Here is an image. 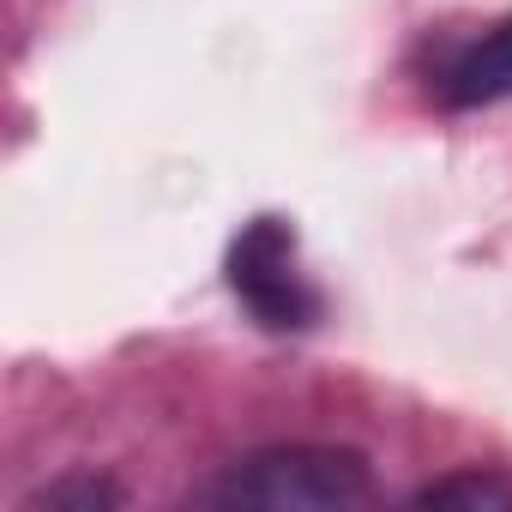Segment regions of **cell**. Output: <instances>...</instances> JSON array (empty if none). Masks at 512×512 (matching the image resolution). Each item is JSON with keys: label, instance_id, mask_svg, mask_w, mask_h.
I'll list each match as a JSON object with an SVG mask.
<instances>
[{"label": "cell", "instance_id": "obj_1", "mask_svg": "<svg viewBox=\"0 0 512 512\" xmlns=\"http://www.w3.org/2000/svg\"><path fill=\"white\" fill-rule=\"evenodd\" d=\"M374 488L368 458L350 446H266L229 464L223 482L205 488L211 506H260V512H338L362 506Z\"/></svg>", "mask_w": 512, "mask_h": 512}, {"label": "cell", "instance_id": "obj_4", "mask_svg": "<svg viewBox=\"0 0 512 512\" xmlns=\"http://www.w3.org/2000/svg\"><path fill=\"white\" fill-rule=\"evenodd\" d=\"M422 506H446V512H506L512 506V482L488 476V470H458V476H440L416 494Z\"/></svg>", "mask_w": 512, "mask_h": 512}, {"label": "cell", "instance_id": "obj_2", "mask_svg": "<svg viewBox=\"0 0 512 512\" xmlns=\"http://www.w3.org/2000/svg\"><path fill=\"white\" fill-rule=\"evenodd\" d=\"M229 284L253 308V320L272 332H302L320 314V296L296 272V235L278 217H260L241 229V241L229 247Z\"/></svg>", "mask_w": 512, "mask_h": 512}, {"label": "cell", "instance_id": "obj_3", "mask_svg": "<svg viewBox=\"0 0 512 512\" xmlns=\"http://www.w3.org/2000/svg\"><path fill=\"white\" fill-rule=\"evenodd\" d=\"M512 97V19H500L482 43H470L458 55V67L446 73V103L476 109V103H506Z\"/></svg>", "mask_w": 512, "mask_h": 512}, {"label": "cell", "instance_id": "obj_5", "mask_svg": "<svg viewBox=\"0 0 512 512\" xmlns=\"http://www.w3.org/2000/svg\"><path fill=\"white\" fill-rule=\"evenodd\" d=\"M115 500H121V488L103 476H61L43 494H31L19 512H109Z\"/></svg>", "mask_w": 512, "mask_h": 512}]
</instances>
